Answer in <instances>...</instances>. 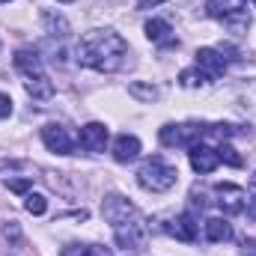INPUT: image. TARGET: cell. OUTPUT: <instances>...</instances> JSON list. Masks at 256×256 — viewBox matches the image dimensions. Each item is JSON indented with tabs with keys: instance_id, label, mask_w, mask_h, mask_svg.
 <instances>
[{
	"instance_id": "obj_1",
	"label": "cell",
	"mask_w": 256,
	"mask_h": 256,
	"mask_svg": "<svg viewBox=\"0 0 256 256\" xmlns=\"http://www.w3.org/2000/svg\"><path fill=\"white\" fill-rule=\"evenodd\" d=\"M78 63L102 74H114L128 63V42L114 30H90L78 42Z\"/></svg>"
},
{
	"instance_id": "obj_2",
	"label": "cell",
	"mask_w": 256,
	"mask_h": 256,
	"mask_svg": "<svg viewBox=\"0 0 256 256\" xmlns=\"http://www.w3.org/2000/svg\"><path fill=\"white\" fill-rule=\"evenodd\" d=\"M102 214H104V220L110 224L114 238H116L120 248H126V250H137V248L146 244V236H149L146 220H143L140 208H137L134 202H128L126 196H120V194L104 196V202H102Z\"/></svg>"
},
{
	"instance_id": "obj_3",
	"label": "cell",
	"mask_w": 256,
	"mask_h": 256,
	"mask_svg": "<svg viewBox=\"0 0 256 256\" xmlns=\"http://www.w3.org/2000/svg\"><path fill=\"white\" fill-rule=\"evenodd\" d=\"M176 182H179V170H176L173 164H167L161 155L146 158V161L140 164V170H137V185H140L143 191L164 194V191H170Z\"/></svg>"
},
{
	"instance_id": "obj_4",
	"label": "cell",
	"mask_w": 256,
	"mask_h": 256,
	"mask_svg": "<svg viewBox=\"0 0 256 256\" xmlns=\"http://www.w3.org/2000/svg\"><path fill=\"white\" fill-rule=\"evenodd\" d=\"M206 128L208 126H200V122H185V126L167 122V126H161V131H158V140L164 146H170V149H176V146H188L191 149L194 143H200L206 137Z\"/></svg>"
},
{
	"instance_id": "obj_5",
	"label": "cell",
	"mask_w": 256,
	"mask_h": 256,
	"mask_svg": "<svg viewBox=\"0 0 256 256\" xmlns=\"http://www.w3.org/2000/svg\"><path fill=\"white\" fill-rule=\"evenodd\" d=\"M194 57H196V60H194V68L202 74L206 84L224 78V72H226V57H224V51H218V48H200Z\"/></svg>"
},
{
	"instance_id": "obj_6",
	"label": "cell",
	"mask_w": 256,
	"mask_h": 256,
	"mask_svg": "<svg viewBox=\"0 0 256 256\" xmlns=\"http://www.w3.org/2000/svg\"><path fill=\"white\" fill-rule=\"evenodd\" d=\"M42 143L51 149V152H57V155H72L74 152V137H72V131L60 122H48V126H42Z\"/></svg>"
},
{
	"instance_id": "obj_7",
	"label": "cell",
	"mask_w": 256,
	"mask_h": 256,
	"mask_svg": "<svg viewBox=\"0 0 256 256\" xmlns=\"http://www.w3.org/2000/svg\"><path fill=\"white\" fill-rule=\"evenodd\" d=\"M214 202L226 212V214H238V212H244V202H248V191L244 188H238V185H232V182H220V185H214Z\"/></svg>"
},
{
	"instance_id": "obj_8",
	"label": "cell",
	"mask_w": 256,
	"mask_h": 256,
	"mask_svg": "<svg viewBox=\"0 0 256 256\" xmlns=\"http://www.w3.org/2000/svg\"><path fill=\"white\" fill-rule=\"evenodd\" d=\"M188 158H191V167L200 173V176H208V173H214V170H218V164H220V158H218V149H214V146H208V143H202V140L191 146Z\"/></svg>"
},
{
	"instance_id": "obj_9",
	"label": "cell",
	"mask_w": 256,
	"mask_h": 256,
	"mask_svg": "<svg viewBox=\"0 0 256 256\" xmlns=\"http://www.w3.org/2000/svg\"><path fill=\"white\" fill-rule=\"evenodd\" d=\"M78 140H80V146L86 152H104L110 134H108V126H102V122H86V126L80 128V137Z\"/></svg>"
},
{
	"instance_id": "obj_10",
	"label": "cell",
	"mask_w": 256,
	"mask_h": 256,
	"mask_svg": "<svg viewBox=\"0 0 256 256\" xmlns=\"http://www.w3.org/2000/svg\"><path fill=\"white\" fill-rule=\"evenodd\" d=\"M143 30H146V39H149L152 45H158V48H173V45H176L173 27H170L164 18H149Z\"/></svg>"
},
{
	"instance_id": "obj_11",
	"label": "cell",
	"mask_w": 256,
	"mask_h": 256,
	"mask_svg": "<svg viewBox=\"0 0 256 256\" xmlns=\"http://www.w3.org/2000/svg\"><path fill=\"white\" fill-rule=\"evenodd\" d=\"M12 63H15V68H18L24 78L45 74V72H42V57H39L33 48H18V51H15V57H12Z\"/></svg>"
},
{
	"instance_id": "obj_12",
	"label": "cell",
	"mask_w": 256,
	"mask_h": 256,
	"mask_svg": "<svg viewBox=\"0 0 256 256\" xmlns=\"http://www.w3.org/2000/svg\"><path fill=\"white\" fill-rule=\"evenodd\" d=\"M137 155H140V140H137L134 134H120V137L114 140V158H116L120 164L134 161Z\"/></svg>"
},
{
	"instance_id": "obj_13",
	"label": "cell",
	"mask_w": 256,
	"mask_h": 256,
	"mask_svg": "<svg viewBox=\"0 0 256 256\" xmlns=\"http://www.w3.org/2000/svg\"><path fill=\"white\" fill-rule=\"evenodd\" d=\"M202 232H206V238H208L212 244H224V242L232 238V226H230L224 218H208V220L202 224Z\"/></svg>"
},
{
	"instance_id": "obj_14",
	"label": "cell",
	"mask_w": 256,
	"mask_h": 256,
	"mask_svg": "<svg viewBox=\"0 0 256 256\" xmlns=\"http://www.w3.org/2000/svg\"><path fill=\"white\" fill-rule=\"evenodd\" d=\"M170 232H173L179 242H196V236H200V226H196V220H194L191 212H185V214H179V218L173 220Z\"/></svg>"
},
{
	"instance_id": "obj_15",
	"label": "cell",
	"mask_w": 256,
	"mask_h": 256,
	"mask_svg": "<svg viewBox=\"0 0 256 256\" xmlns=\"http://www.w3.org/2000/svg\"><path fill=\"white\" fill-rule=\"evenodd\" d=\"M24 90H27V96H30V98H36V102H45V98H51V96H54V84H51V78H48V74L27 78V80H24Z\"/></svg>"
},
{
	"instance_id": "obj_16",
	"label": "cell",
	"mask_w": 256,
	"mask_h": 256,
	"mask_svg": "<svg viewBox=\"0 0 256 256\" xmlns=\"http://www.w3.org/2000/svg\"><path fill=\"white\" fill-rule=\"evenodd\" d=\"M224 24H226L232 33H248V27H250V12H248L244 6H232V9L224 15Z\"/></svg>"
},
{
	"instance_id": "obj_17",
	"label": "cell",
	"mask_w": 256,
	"mask_h": 256,
	"mask_svg": "<svg viewBox=\"0 0 256 256\" xmlns=\"http://www.w3.org/2000/svg\"><path fill=\"white\" fill-rule=\"evenodd\" d=\"M63 256H110V250L98 248V244H68Z\"/></svg>"
},
{
	"instance_id": "obj_18",
	"label": "cell",
	"mask_w": 256,
	"mask_h": 256,
	"mask_svg": "<svg viewBox=\"0 0 256 256\" xmlns=\"http://www.w3.org/2000/svg\"><path fill=\"white\" fill-rule=\"evenodd\" d=\"M128 92L134 98H140V102H155L158 98V86H152V84H131Z\"/></svg>"
},
{
	"instance_id": "obj_19",
	"label": "cell",
	"mask_w": 256,
	"mask_h": 256,
	"mask_svg": "<svg viewBox=\"0 0 256 256\" xmlns=\"http://www.w3.org/2000/svg\"><path fill=\"white\" fill-rule=\"evenodd\" d=\"M24 208H27L30 214H45V212H48V200H45L42 194H27V196H24Z\"/></svg>"
},
{
	"instance_id": "obj_20",
	"label": "cell",
	"mask_w": 256,
	"mask_h": 256,
	"mask_svg": "<svg viewBox=\"0 0 256 256\" xmlns=\"http://www.w3.org/2000/svg\"><path fill=\"white\" fill-rule=\"evenodd\" d=\"M42 18H45V24H48L51 36H66V33H68V24H66V18H60V15H54V12H45Z\"/></svg>"
},
{
	"instance_id": "obj_21",
	"label": "cell",
	"mask_w": 256,
	"mask_h": 256,
	"mask_svg": "<svg viewBox=\"0 0 256 256\" xmlns=\"http://www.w3.org/2000/svg\"><path fill=\"white\" fill-rule=\"evenodd\" d=\"M206 9H208V15H212V18L224 21V15H226L232 6H230V0H208V3H206Z\"/></svg>"
},
{
	"instance_id": "obj_22",
	"label": "cell",
	"mask_w": 256,
	"mask_h": 256,
	"mask_svg": "<svg viewBox=\"0 0 256 256\" xmlns=\"http://www.w3.org/2000/svg\"><path fill=\"white\" fill-rule=\"evenodd\" d=\"M179 84L188 86V90H194V86H200V84H206V80H202V74H200L196 68H185V72L179 74Z\"/></svg>"
},
{
	"instance_id": "obj_23",
	"label": "cell",
	"mask_w": 256,
	"mask_h": 256,
	"mask_svg": "<svg viewBox=\"0 0 256 256\" xmlns=\"http://www.w3.org/2000/svg\"><path fill=\"white\" fill-rule=\"evenodd\" d=\"M218 158H220V161H226L230 167H242V158L236 155V149H232V146H220V149H218Z\"/></svg>"
},
{
	"instance_id": "obj_24",
	"label": "cell",
	"mask_w": 256,
	"mask_h": 256,
	"mask_svg": "<svg viewBox=\"0 0 256 256\" xmlns=\"http://www.w3.org/2000/svg\"><path fill=\"white\" fill-rule=\"evenodd\" d=\"M3 236L12 238V244H18V242H21V226H18V220H6V224H3Z\"/></svg>"
},
{
	"instance_id": "obj_25",
	"label": "cell",
	"mask_w": 256,
	"mask_h": 256,
	"mask_svg": "<svg viewBox=\"0 0 256 256\" xmlns=\"http://www.w3.org/2000/svg\"><path fill=\"white\" fill-rule=\"evenodd\" d=\"M6 188L15 194H27L30 191V179H6Z\"/></svg>"
},
{
	"instance_id": "obj_26",
	"label": "cell",
	"mask_w": 256,
	"mask_h": 256,
	"mask_svg": "<svg viewBox=\"0 0 256 256\" xmlns=\"http://www.w3.org/2000/svg\"><path fill=\"white\" fill-rule=\"evenodd\" d=\"M6 116H12V98L6 92H0V120H6Z\"/></svg>"
},
{
	"instance_id": "obj_27",
	"label": "cell",
	"mask_w": 256,
	"mask_h": 256,
	"mask_svg": "<svg viewBox=\"0 0 256 256\" xmlns=\"http://www.w3.org/2000/svg\"><path fill=\"white\" fill-rule=\"evenodd\" d=\"M161 3H167V0H137L140 9H152V6H161Z\"/></svg>"
},
{
	"instance_id": "obj_28",
	"label": "cell",
	"mask_w": 256,
	"mask_h": 256,
	"mask_svg": "<svg viewBox=\"0 0 256 256\" xmlns=\"http://www.w3.org/2000/svg\"><path fill=\"white\" fill-rule=\"evenodd\" d=\"M57 3H74V0H57Z\"/></svg>"
},
{
	"instance_id": "obj_29",
	"label": "cell",
	"mask_w": 256,
	"mask_h": 256,
	"mask_svg": "<svg viewBox=\"0 0 256 256\" xmlns=\"http://www.w3.org/2000/svg\"><path fill=\"white\" fill-rule=\"evenodd\" d=\"M0 3H9V0H0Z\"/></svg>"
},
{
	"instance_id": "obj_30",
	"label": "cell",
	"mask_w": 256,
	"mask_h": 256,
	"mask_svg": "<svg viewBox=\"0 0 256 256\" xmlns=\"http://www.w3.org/2000/svg\"><path fill=\"white\" fill-rule=\"evenodd\" d=\"M254 3H256V0H254Z\"/></svg>"
},
{
	"instance_id": "obj_31",
	"label": "cell",
	"mask_w": 256,
	"mask_h": 256,
	"mask_svg": "<svg viewBox=\"0 0 256 256\" xmlns=\"http://www.w3.org/2000/svg\"><path fill=\"white\" fill-rule=\"evenodd\" d=\"M254 182H256V179H254Z\"/></svg>"
}]
</instances>
